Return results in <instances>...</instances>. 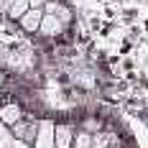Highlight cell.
<instances>
[{"instance_id":"277c9868","label":"cell","mask_w":148,"mask_h":148,"mask_svg":"<svg viewBox=\"0 0 148 148\" xmlns=\"http://www.w3.org/2000/svg\"><path fill=\"white\" fill-rule=\"evenodd\" d=\"M64 26H61V21L56 15H49L44 13V21H41V28H38V36H44V38H59L61 33H64Z\"/></svg>"},{"instance_id":"ba28073f","label":"cell","mask_w":148,"mask_h":148,"mask_svg":"<svg viewBox=\"0 0 148 148\" xmlns=\"http://www.w3.org/2000/svg\"><path fill=\"white\" fill-rule=\"evenodd\" d=\"M3 82H5V74L0 72V87H3Z\"/></svg>"},{"instance_id":"9c48e42d","label":"cell","mask_w":148,"mask_h":148,"mask_svg":"<svg viewBox=\"0 0 148 148\" xmlns=\"http://www.w3.org/2000/svg\"><path fill=\"white\" fill-rule=\"evenodd\" d=\"M44 3H54V0H44Z\"/></svg>"},{"instance_id":"52a82bcc","label":"cell","mask_w":148,"mask_h":148,"mask_svg":"<svg viewBox=\"0 0 148 148\" xmlns=\"http://www.w3.org/2000/svg\"><path fill=\"white\" fill-rule=\"evenodd\" d=\"M72 148H92V133H87V130H77Z\"/></svg>"},{"instance_id":"8992f818","label":"cell","mask_w":148,"mask_h":148,"mask_svg":"<svg viewBox=\"0 0 148 148\" xmlns=\"http://www.w3.org/2000/svg\"><path fill=\"white\" fill-rule=\"evenodd\" d=\"M36 146L38 148H54V123H38V138H36Z\"/></svg>"},{"instance_id":"6da1fadb","label":"cell","mask_w":148,"mask_h":148,"mask_svg":"<svg viewBox=\"0 0 148 148\" xmlns=\"http://www.w3.org/2000/svg\"><path fill=\"white\" fill-rule=\"evenodd\" d=\"M10 130H13L15 140L21 146H36V138H38V123L36 120H21V123H15Z\"/></svg>"},{"instance_id":"5b68a950","label":"cell","mask_w":148,"mask_h":148,"mask_svg":"<svg viewBox=\"0 0 148 148\" xmlns=\"http://www.w3.org/2000/svg\"><path fill=\"white\" fill-rule=\"evenodd\" d=\"M21 120H23V110H21L18 105H5V107H0V125L13 128L15 123H21Z\"/></svg>"},{"instance_id":"7a4b0ae2","label":"cell","mask_w":148,"mask_h":148,"mask_svg":"<svg viewBox=\"0 0 148 148\" xmlns=\"http://www.w3.org/2000/svg\"><path fill=\"white\" fill-rule=\"evenodd\" d=\"M74 135H77V130L69 123H54V148H72Z\"/></svg>"},{"instance_id":"30bf717a","label":"cell","mask_w":148,"mask_h":148,"mask_svg":"<svg viewBox=\"0 0 148 148\" xmlns=\"http://www.w3.org/2000/svg\"><path fill=\"white\" fill-rule=\"evenodd\" d=\"M110 148H120V146H110Z\"/></svg>"},{"instance_id":"3957f363","label":"cell","mask_w":148,"mask_h":148,"mask_svg":"<svg viewBox=\"0 0 148 148\" xmlns=\"http://www.w3.org/2000/svg\"><path fill=\"white\" fill-rule=\"evenodd\" d=\"M41 21H44V8H28V13L18 21V28L23 33H38Z\"/></svg>"}]
</instances>
